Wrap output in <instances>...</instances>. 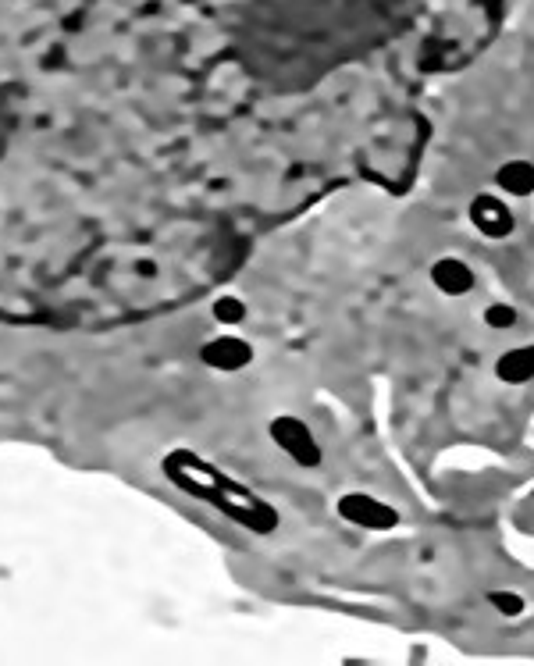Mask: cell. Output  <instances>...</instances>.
Segmentation results:
<instances>
[{
  "label": "cell",
  "mask_w": 534,
  "mask_h": 666,
  "mask_svg": "<svg viewBox=\"0 0 534 666\" xmlns=\"http://www.w3.org/2000/svg\"><path fill=\"white\" fill-rule=\"evenodd\" d=\"M161 471L168 474V481L196 496L203 503H211L218 513H225L228 520H235L239 528L253 531V535H271L278 528V510L267 499H260L253 488L239 485L235 478H228L225 471H218L214 463H207L203 456H196L193 449H175L161 460Z\"/></svg>",
  "instance_id": "6da1fadb"
},
{
  "label": "cell",
  "mask_w": 534,
  "mask_h": 666,
  "mask_svg": "<svg viewBox=\"0 0 534 666\" xmlns=\"http://www.w3.org/2000/svg\"><path fill=\"white\" fill-rule=\"evenodd\" d=\"M267 431H271V442H275L296 467H321V460H324L321 442L314 439V431H310L300 417L278 414Z\"/></svg>",
  "instance_id": "7a4b0ae2"
},
{
  "label": "cell",
  "mask_w": 534,
  "mask_h": 666,
  "mask_svg": "<svg viewBox=\"0 0 534 666\" xmlns=\"http://www.w3.org/2000/svg\"><path fill=\"white\" fill-rule=\"evenodd\" d=\"M335 510H339L342 520H349V524L364 531H392L399 524L396 506L381 503V499L367 496V492H346V496H339Z\"/></svg>",
  "instance_id": "3957f363"
},
{
  "label": "cell",
  "mask_w": 534,
  "mask_h": 666,
  "mask_svg": "<svg viewBox=\"0 0 534 666\" xmlns=\"http://www.w3.org/2000/svg\"><path fill=\"white\" fill-rule=\"evenodd\" d=\"M470 225L478 228L485 239H506L513 236V228H517V218L506 204H502L499 196L492 193H478L470 200Z\"/></svg>",
  "instance_id": "277c9868"
},
{
  "label": "cell",
  "mask_w": 534,
  "mask_h": 666,
  "mask_svg": "<svg viewBox=\"0 0 534 666\" xmlns=\"http://www.w3.org/2000/svg\"><path fill=\"white\" fill-rule=\"evenodd\" d=\"M200 360L211 371H243L246 364L253 360V346L246 339H239V335H221V339H211V342H203V350H200Z\"/></svg>",
  "instance_id": "5b68a950"
},
{
  "label": "cell",
  "mask_w": 534,
  "mask_h": 666,
  "mask_svg": "<svg viewBox=\"0 0 534 666\" xmlns=\"http://www.w3.org/2000/svg\"><path fill=\"white\" fill-rule=\"evenodd\" d=\"M431 285L442 296H467L474 289V268L460 257H442L431 264Z\"/></svg>",
  "instance_id": "8992f818"
},
{
  "label": "cell",
  "mask_w": 534,
  "mask_h": 666,
  "mask_svg": "<svg viewBox=\"0 0 534 666\" xmlns=\"http://www.w3.org/2000/svg\"><path fill=\"white\" fill-rule=\"evenodd\" d=\"M495 378L506 385L534 382V346H513L495 360Z\"/></svg>",
  "instance_id": "52a82bcc"
},
{
  "label": "cell",
  "mask_w": 534,
  "mask_h": 666,
  "mask_svg": "<svg viewBox=\"0 0 534 666\" xmlns=\"http://www.w3.org/2000/svg\"><path fill=\"white\" fill-rule=\"evenodd\" d=\"M499 189H506L510 196H531L534 193V164L531 161H506L495 171Z\"/></svg>",
  "instance_id": "ba28073f"
},
{
  "label": "cell",
  "mask_w": 534,
  "mask_h": 666,
  "mask_svg": "<svg viewBox=\"0 0 534 666\" xmlns=\"http://www.w3.org/2000/svg\"><path fill=\"white\" fill-rule=\"evenodd\" d=\"M214 317H218L221 325H239L246 317V303L239 296H218L214 300Z\"/></svg>",
  "instance_id": "9c48e42d"
},
{
  "label": "cell",
  "mask_w": 534,
  "mask_h": 666,
  "mask_svg": "<svg viewBox=\"0 0 534 666\" xmlns=\"http://www.w3.org/2000/svg\"><path fill=\"white\" fill-rule=\"evenodd\" d=\"M485 325L495 328V332H502V328H513V325H517V310H513L510 303H492V307L485 310Z\"/></svg>",
  "instance_id": "30bf717a"
},
{
  "label": "cell",
  "mask_w": 534,
  "mask_h": 666,
  "mask_svg": "<svg viewBox=\"0 0 534 666\" xmlns=\"http://www.w3.org/2000/svg\"><path fill=\"white\" fill-rule=\"evenodd\" d=\"M488 602H492L495 610L502 613V617H520L524 613V599H520L517 592H488Z\"/></svg>",
  "instance_id": "8fae6325"
}]
</instances>
